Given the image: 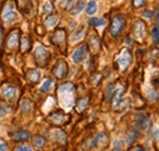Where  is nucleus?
Returning a JSON list of instances; mask_svg holds the SVG:
<instances>
[{
  "label": "nucleus",
  "instance_id": "obj_26",
  "mask_svg": "<svg viewBox=\"0 0 159 151\" xmlns=\"http://www.w3.org/2000/svg\"><path fill=\"white\" fill-rule=\"evenodd\" d=\"M83 9H84V1L80 0L79 2L76 4V6L74 7V10H72V15H77V14H80Z\"/></svg>",
  "mask_w": 159,
  "mask_h": 151
},
{
  "label": "nucleus",
  "instance_id": "obj_38",
  "mask_svg": "<svg viewBox=\"0 0 159 151\" xmlns=\"http://www.w3.org/2000/svg\"><path fill=\"white\" fill-rule=\"evenodd\" d=\"M132 1H134V7H136V9L144 5V0H132Z\"/></svg>",
  "mask_w": 159,
  "mask_h": 151
},
{
  "label": "nucleus",
  "instance_id": "obj_39",
  "mask_svg": "<svg viewBox=\"0 0 159 151\" xmlns=\"http://www.w3.org/2000/svg\"><path fill=\"white\" fill-rule=\"evenodd\" d=\"M147 97H148L149 100H156V98H157V92H156L154 90H151V91L147 92Z\"/></svg>",
  "mask_w": 159,
  "mask_h": 151
},
{
  "label": "nucleus",
  "instance_id": "obj_42",
  "mask_svg": "<svg viewBox=\"0 0 159 151\" xmlns=\"http://www.w3.org/2000/svg\"><path fill=\"white\" fill-rule=\"evenodd\" d=\"M7 150V145L6 144H0V151H6Z\"/></svg>",
  "mask_w": 159,
  "mask_h": 151
},
{
  "label": "nucleus",
  "instance_id": "obj_24",
  "mask_svg": "<svg viewBox=\"0 0 159 151\" xmlns=\"http://www.w3.org/2000/svg\"><path fill=\"white\" fill-rule=\"evenodd\" d=\"M88 23H89L91 26H94V27H102V26H104V25H105V20L94 17V19L88 20Z\"/></svg>",
  "mask_w": 159,
  "mask_h": 151
},
{
  "label": "nucleus",
  "instance_id": "obj_6",
  "mask_svg": "<svg viewBox=\"0 0 159 151\" xmlns=\"http://www.w3.org/2000/svg\"><path fill=\"white\" fill-rule=\"evenodd\" d=\"M87 53H88V46H87V44L81 46V47L75 49V52H74L72 56H71V59H72V61L76 63V64L82 63V61L86 59V57H87Z\"/></svg>",
  "mask_w": 159,
  "mask_h": 151
},
{
  "label": "nucleus",
  "instance_id": "obj_27",
  "mask_svg": "<svg viewBox=\"0 0 159 151\" xmlns=\"http://www.w3.org/2000/svg\"><path fill=\"white\" fill-rule=\"evenodd\" d=\"M30 138V133L27 132V130H21L16 134V136H15V139L17 140V141H20V140H26V139H28Z\"/></svg>",
  "mask_w": 159,
  "mask_h": 151
},
{
  "label": "nucleus",
  "instance_id": "obj_31",
  "mask_svg": "<svg viewBox=\"0 0 159 151\" xmlns=\"http://www.w3.org/2000/svg\"><path fill=\"white\" fill-rule=\"evenodd\" d=\"M53 105H54V98H53V97H48L47 103H45L44 107H43V111H44V112H48V111L53 107Z\"/></svg>",
  "mask_w": 159,
  "mask_h": 151
},
{
  "label": "nucleus",
  "instance_id": "obj_2",
  "mask_svg": "<svg viewBox=\"0 0 159 151\" xmlns=\"http://www.w3.org/2000/svg\"><path fill=\"white\" fill-rule=\"evenodd\" d=\"M49 58H50V52H49V49H47L45 47L38 44V46L36 47V49H34V59H36V61L38 63V65L45 66L47 63H48V60H49Z\"/></svg>",
  "mask_w": 159,
  "mask_h": 151
},
{
  "label": "nucleus",
  "instance_id": "obj_21",
  "mask_svg": "<svg viewBox=\"0 0 159 151\" xmlns=\"http://www.w3.org/2000/svg\"><path fill=\"white\" fill-rule=\"evenodd\" d=\"M27 77H28L32 82L38 81V80H39V77H40L39 70H30V71L27 73Z\"/></svg>",
  "mask_w": 159,
  "mask_h": 151
},
{
  "label": "nucleus",
  "instance_id": "obj_44",
  "mask_svg": "<svg viewBox=\"0 0 159 151\" xmlns=\"http://www.w3.org/2000/svg\"><path fill=\"white\" fill-rule=\"evenodd\" d=\"M57 1H58V2H60V4H61V5L64 6V5H65V1H66V0H57Z\"/></svg>",
  "mask_w": 159,
  "mask_h": 151
},
{
  "label": "nucleus",
  "instance_id": "obj_37",
  "mask_svg": "<svg viewBox=\"0 0 159 151\" xmlns=\"http://www.w3.org/2000/svg\"><path fill=\"white\" fill-rule=\"evenodd\" d=\"M75 1H76V0H66V1H65V5H64L65 9H66V10H70V9L75 5Z\"/></svg>",
  "mask_w": 159,
  "mask_h": 151
},
{
  "label": "nucleus",
  "instance_id": "obj_5",
  "mask_svg": "<svg viewBox=\"0 0 159 151\" xmlns=\"http://www.w3.org/2000/svg\"><path fill=\"white\" fill-rule=\"evenodd\" d=\"M16 16H17L16 10L11 5V2H6L5 6H4V9H2V14H1V17L4 20V22L5 23H11V22L15 21Z\"/></svg>",
  "mask_w": 159,
  "mask_h": 151
},
{
  "label": "nucleus",
  "instance_id": "obj_45",
  "mask_svg": "<svg viewBox=\"0 0 159 151\" xmlns=\"http://www.w3.org/2000/svg\"><path fill=\"white\" fill-rule=\"evenodd\" d=\"M0 38H1V28H0Z\"/></svg>",
  "mask_w": 159,
  "mask_h": 151
},
{
  "label": "nucleus",
  "instance_id": "obj_3",
  "mask_svg": "<svg viewBox=\"0 0 159 151\" xmlns=\"http://www.w3.org/2000/svg\"><path fill=\"white\" fill-rule=\"evenodd\" d=\"M125 23H126L125 19H124L121 15H116V16L113 19L111 25H110V30H109L110 35L115 38L119 37L121 31H122V28L125 27Z\"/></svg>",
  "mask_w": 159,
  "mask_h": 151
},
{
  "label": "nucleus",
  "instance_id": "obj_18",
  "mask_svg": "<svg viewBox=\"0 0 159 151\" xmlns=\"http://www.w3.org/2000/svg\"><path fill=\"white\" fill-rule=\"evenodd\" d=\"M52 86H53V80H52L50 77H48V79H45V80L42 82V85L39 86V90L42 92H48V91L52 89Z\"/></svg>",
  "mask_w": 159,
  "mask_h": 151
},
{
  "label": "nucleus",
  "instance_id": "obj_12",
  "mask_svg": "<svg viewBox=\"0 0 159 151\" xmlns=\"http://www.w3.org/2000/svg\"><path fill=\"white\" fill-rule=\"evenodd\" d=\"M107 140H108V136H107L105 134L100 133V134H98V135H96V138L92 140L91 146H92V148H97V146H99V145L105 144V143H107Z\"/></svg>",
  "mask_w": 159,
  "mask_h": 151
},
{
  "label": "nucleus",
  "instance_id": "obj_30",
  "mask_svg": "<svg viewBox=\"0 0 159 151\" xmlns=\"http://www.w3.org/2000/svg\"><path fill=\"white\" fill-rule=\"evenodd\" d=\"M34 145H36V148H42V146H44V144H45V140H44V138H42L39 135H37V136H34Z\"/></svg>",
  "mask_w": 159,
  "mask_h": 151
},
{
  "label": "nucleus",
  "instance_id": "obj_19",
  "mask_svg": "<svg viewBox=\"0 0 159 151\" xmlns=\"http://www.w3.org/2000/svg\"><path fill=\"white\" fill-rule=\"evenodd\" d=\"M32 108H33V105H32V102H31L30 100L22 101V103H21V110H22V112L28 113V112L32 111Z\"/></svg>",
  "mask_w": 159,
  "mask_h": 151
},
{
  "label": "nucleus",
  "instance_id": "obj_17",
  "mask_svg": "<svg viewBox=\"0 0 159 151\" xmlns=\"http://www.w3.org/2000/svg\"><path fill=\"white\" fill-rule=\"evenodd\" d=\"M97 10H98V5H97V2H96L94 0H91V1L87 4L86 12H87L88 15H94V14L97 12Z\"/></svg>",
  "mask_w": 159,
  "mask_h": 151
},
{
  "label": "nucleus",
  "instance_id": "obj_13",
  "mask_svg": "<svg viewBox=\"0 0 159 151\" xmlns=\"http://www.w3.org/2000/svg\"><path fill=\"white\" fill-rule=\"evenodd\" d=\"M52 135L55 139V141H58L59 144H65L66 143V134L62 132L61 129H54V130H52Z\"/></svg>",
  "mask_w": 159,
  "mask_h": 151
},
{
  "label": "nucleus",
  "instance_id": "obj_43",
  "mask_svg": "<svg viewBox=\"0 0 159 151\" xmlns=\"http://www.w3.org/2000/svg\"><path fill=\"white\" fill-rule=\"evenodd\" d=\"M132 151H144V149H143L142 146H137L136 149H134V150H132Z\"/></svg>",
  "mask_w": 159,
  "mask_h": 151
},
{
  "label": "nucleus",
  "instance_id": "obj_22",
  "mask_svg": "<svg viewBox=\"0 0 159 151\" xmlns=\"http://www.w3.org/2000/svg\"><path fill=\"white\" fill-rule=\"evenodd\" d=\"M52 120L57 124H61L65 120V114L61 113V112H55V114L52 115Z\"/></svg>",
  "mask_w": 159,
  "mask_h": 151
},
{
  "label": "nucleus",
  "instance_id": "obj_36",
  "mask_svg": "<svg viewBox=\"0 0 159 151\" xmlns=\"http://www.w3.org/2000/svg\"><path fill=\"white\" fill-rule=\"evenodd\" d=\"M114 90H115V86L114 85H109L108 89H107V97H111L114 95Z\"/></svg>",
  "mask_w": 159,
  "mask_h": 151
},
{
  "label": "nucleus",
  "instance_id": "obj_32",
  "mask_svg": "<svg viewBox=\"0 0 159 151\" xmlns=\"http://www.w3.org/2000/svg\"><path fill=\"white\" fill-rule=\"evenodd\" d=\"M152 37L154 39V43L156 44H158L159 42V31H158V23L153 27V30H152Z\"/></svg>",
  "mask_w": 159,
  "mask_h": 151
},
{
  "label": "nucleus",
  "instance_id": "obj_25",
  "mask_svg": "<svg viewBox=\"0 0 159 151\" xmlns=\"http://www.w3.org/2000/svg\"><path fill=\"white\" fill-rule=\"evenodd\" d=\"M87 107H88V100L87 98H81L79 102H77V106H76V108H77L79 112H82Z\"/></svg>",
  "mask_w": 159,
  "mask_h": 151
},
{
  "label": "nucleus",
  "instance_id": "obj_7",
  "mask_svg": "<svg viewBox=\"0 0 159 151\" xmlns=\"http://www.w3.org/2000/svg\"><path fill=\"white\" fill-rule=\"evenodd\" d=\"M1 97L5 98V100H9V101L16 98L17 97V89L15 86H12V85L4 86L1 89Z\"/></svg>",
  "mask_w": 159,
  "mask_h": 151
},
{
  "label": "nucleus",
  "instance_id": "obj_16",
  "mask_svg": "<svg viewBox=\"0 0 159 151\" xmlns=\"http://www.w3.org/2000/svg\"><path fill=\"white\" fill-rule=\"evenodd\" d=\"M58 21H59V16H58V15H49V16L45 19V25H47L48 28H53V27L57 26Z\"/></svg>",
  "mask_w": 159,
  "mask_h": 151
},
{
  "label": "nucleus",
  "instance_id": "obj_20",
  "mask_svg": "<svg viewBox=\"0 0 159 151\" xmlns=\"http://www.w3.org/2000/svg\"><path fill=\"white\" fill-rule=\"evenodd\" d=\"M84 30H80V31H77V32H75L72 36H71V38H70V41H71V43H76V42H79V41H81L82 38L84 37Z\"/></svg>",
  "mask_w": 159,
  "mask_h": 151
},
{
  "label": "nucleus",
  "instance_id": "obj_41",
  "mask_svg": "<svg viewBox=\"0 0 159 151\" xmlns=\"http://www.w3.org/2000/svg\"><path fill=\"white\" fill-rule=\"evenodd\" d=\"M92 42H93V47H96V49H98V39H97V37L92 38Z\"/></svg>",
  "mask_w": 159,
  "mask_h": 151
},
{
  "label": "nucleus",
  "instance_id": "obj_23",
  "mask_svg": "<svg viewBox=\"0 0 159 151\" xmlns=\"http://www.w3.org/2000/svg\"><path fill=\"white\" fill-rule=\"evenodd\" d=\"M137 138H139V134L136 132H134V130H131V132L127 133V136H126V143L129 144V145H131L132 143H135L136 140H137Z\"/></svg>",
  "mask_w": 159,
  "mask_h": 151
},
{
  "label": "nucleus",
  "instance_id": "obj_34",
  "mask_svg": "<svg viewBox=\"0 0 159 151\" xmlns=\"http://www.w3.org/2000/svg\"><path fill=\"white\" fill-rule=\"evenodd\" d=\"M21 48H22V51H27L30 48V39L27 37L22 38V41H21Z\"/></svg>",
  "mask_w": 159,
  "mask_h": 151
},
{
  "label": "nucleus",
  "instance_id": "obj_10",
  "mask_svg": "<svg viewBox=\"0 0 159 151\" xmlns=\"http://www.w3.org/2000/svg\"><path fill=\"white\" fill-rule=\"evenodd\" d=\"M19 36H20V32L19 31H14L10 33V36L7 37V41H6V46L9 49H12L17 46L19 43Z\"/></svg>",
  "mask_w": 159,
  "mask_h": 151
},
{
  "label": "nucleus",
  "instance_id": "obj_29",
  "mask_svg": "<svg viewBox=\"0 0 159 151\" xmlns=\"http://www.w3.org/2000/svg\"><path fill=\"white\" fill-rule=\"evenodd\" d=\"M9 114H10V108L6 107L5 105H1L0 103V119L4 118V117H6V115H9Z\"/></svg>",
  "mask_w": 159,
  "mask_h": 151
},
{
  "label": "nucleus",
  "instance_id": "obj_8",
  "mask_svg": "<svg viewBox=\"0 0 159 151\" xmlns=\"http://www.w3.org/2000/svg\"><path fill=\"white\" fill-rule=\"evenodd\" d=\"M66 73H67V64H66V61L59 60L58 64L55 65L54 70H53V74L57 76L58 79H62L64 76L66 75Z\"/></svg>",
  "mask_w": 159,
  "mask_h": 151
},
{
  "label": "nucleus",
  "instance_id": "obj_1",
  "mask_svg": "<svg viewBox=\"0 0 159 151\" xmlns=\"http://www.w3.org/2000/svg\"><path fill=\"white\" fill-rule=\"evenodd\" d=\"M74 90L75 86L71 82H66L64 85H61L59 87V97L61 106L66 110L70 111L74 106H75V100H74Z\"/></svg>",
  "mask_w": 159,
  "mask_h": 151
},
{
  "label": "nucleus",
  "instance_id": "obj_28",
  "mask_svg": "<svg viewBox=\"0 0 159 151\" xmlns=\"http://www.w3.org/2000/svg\"><path fill=\"white\" fill-rule=\"evenodd\" d=\"M42 10H43V12H44V14H47V15H48V14H50V12L53 11V5L50 4V1H48V0H47V1L43 4V9H42Z\"/></svg>",
  "mask_w": 159,
  "mask_h": 151
},
{
  "label": "nucleus",
  "instance_id": "obj_40",
  "mask_svg": "<svg viewBox=\"0 0 159 151\" xmlns=\"http://www.w3.org/2000/svg\"><path fill=\"white\" fill-rule=\"evenodd\" d=\"M153 15H154V14H153V11H151V10H147V11H144V12H143V16H144V17H147V19H152V17H153Z\"/></svg>",
  "mask_w": 159,
  "mask_h": 151
},
{
  "label": "nucleus",
  "instance_id": "obj_33",
  "mask_svg": "<svg viewBox=\"0 0 159 151\" xmlns=\"http://www.w3.org/2000/svg\"><path fill=\"white\" fill-rule=\"evenodd\" d=\"M15 151H33V149L27 144H20L19 146H16Z\"/></svg>",
  "mask_w": 159,
  "mask_h": 151
},
{
  "label": "nucleus",
  "instance_id": "obj_9",
  "mask_svg": "<svg viewBox=\"0 0 159 151\" xmlns=\"http://www.w3.org/2000/svg\"><path fill=\"white\" fill-rule=\"evenodd\" d=\"M148 124H149V120H148V118L144 114H137L135 117V125H136V128L139 129V130L147 129Z\"/></svg>",
  "mask_w": 159,
  "mask_h": 151
},
{
  "label": "nucleus",
  "instance_id": "obj_35",
  "mask_svg": "<svg viewBox=\"0 0 159 151\" xmlns=\"http://www.w3.org/2000/svg\"><path fill=\"white\" fill-rule=\"evenodd\" d=\"M124 148V141L122 140H115L114 141V151H120Z\"/></svg>",
  "mask_w": 159,
  "mask_h": 151
},
{
  "label": "nucleus",
  "instance_id": "obj_11",
  "mask_svg": "<svg viewBox=\"0 0 159 151\" xmlns=\"http://www.w3.org/2000/svg\"><path fill=\"white\" fill-rule=\"evenodd\" d=\"M125 92V89L124 87H119L118 90H116V92L113 95V107L114 108H118L119 107V105L122 102V95Z\"/></svg>",
  "mask_w": 159,
  "mask_h": 151
},
{
  "label": "nucleus",
  "instance_id": "obj_15",
  "mask_svg": "<svg viewBox=\"0 0 159 151\" xmlns=\"http://www.w3.org/2000/svg\"><path fill=\"white\" fill-rule=\"evenodd\" d=\"M65 38H66V35H65V31L64 30H59L54 33L53 36V42L57 43V44H61L65 42Z\"/></svg>",
  "mask_w": 159,
  "mask_h": 151
},
{
  "label": "nucleus",
  "instance_id": "obj_4",
  "mask_svg": "<svg viewBox=\"0 0 159 151\" xmlns=\"http://www.w3.org/2000/svg\"><path fill=\"white\" fill-rule=\"evenodd\" d=\"M131 60H132V57H131L130 51H129V49H122L121 53H120V56L118 57V59H116V63H118V65H119L120 70H121V71H125V70L130 66Z\"/></svg>",
  "mask_w": 159,
  "mask_h": 151
},
{
  "label": "nucleus",
  "instance_id": "obj_14",
  "mask_svg": "<svg viewBox=\"0 0 159 151\" xmlns=\"http://www.w3.org/2000/svg\"><path fill=\"white\" fill-rule=\"evenodd\" d=\"M143 32H144V23L142 21H137L135 25V36L139 41L143 38Z\"/></svg>",
  "mask_w": 159,
  "mask_h": 151
}]
</instances>
